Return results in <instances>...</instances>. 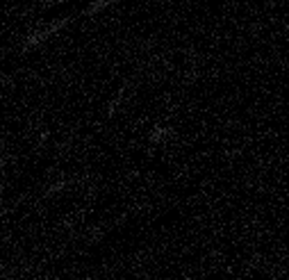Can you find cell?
Returning <instances> with one entry per match:
<instances>
[{
	"label": "cell",
	"mask_w": 289,
	"mask_h": 280,
	"mask_svg": "<svg viewBox=\"0 0 289 280\" xmlns=\"http://www.w3.org/2000/svg\"><path fill=\"white\" fill-rule=\"evenodd\" d=\"M71 21H73L71 16H68V18H59V21L50 23V25H48V27H43V30L32 32V34L25 39V43H23V52H25V50H30V48H34V46H39V43H41V41H46L48 36H52V34H55V32H59V30H62V27H66Z\"/></svg>",
	"instance_id": "cell-1"
},
{
	"label": "cell",
	"mask_w": 289,
	"mask_h": 280,
	"mask_svg": "<svg viewBox=\"0 0 289 280\" xmlns=\"http://www.w3.org/2000/svg\"><path fill=\"white\" fill-rule=\"evenodd\" d=\"M171 135H173V130H171V128H164V125H155V128L150 130L148 141H150V144H160V141H164L166 137H171Z\"/></svg>",
	"instance_id": "cell-2"
},
{
	"label": "cell",
	"mask_w": 289,
	"mask_h": 280,
	"mask_svg": "<svg viewBox=\"0 0 289 280\" xmlns=\"http://www.w3.org/2000/svg\"><path fill=\"white\" fill-rule=\"evenodd\" d=\"M114 2H121V0H96V2H91V5H89L87 9L82 11V16H91V14H98V11H103L105 7L114 5Z\"/></svg>",
	"instance_id": "cell-3"
},
{
	"label": "cell",
	"mask_w": 289,
	"mask_h": 280,
	"mask_svg": "<svg viewBox=\"0 0 289 280\" xmlns=\"http://www.w3.org/2000/svg\"><path fill=\"white\" fill-rule=\"evenodd\" d=\"M123 96H125V87H121L119 91H116V96L112 98V103H109V107H107V116H114V112H116V107H119V103L123 100Z\"/></svg>",
	"instance_id": "cell-4"
},
{
	"label": "cell",
	"mask_w": 289,
	"mask_h": 280,
	"mask_svg": "<svg viewBox=\"0 0 289 280\" xmlns=\"http://www.w3.org/2000/svg\"><path fill=\"white\" fill-rule=\"evenodd\" d=\"M66 187H68V180H64V178H62V180L52 182V185L46 189V194H43V196H52V194H57V192H62V189H66Z\"/></svg>",
	"instance_id": "cell-5"
},
{
	"label": "cell",
	"mask_w": 289,
	"mask_h": 280,
	"mask_svg": "<svg viewBox=\"0 0 289 280\" xmlns=\"http://www.w3.org/2000/svg\"><path fill=\"white\" fill-rule=\"evenodd\" d=\"M52 2H62V0H52Z\"/></svg>",
	"instance_id": "cell-6"
}]
</instances>
